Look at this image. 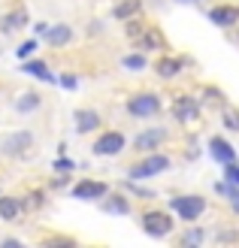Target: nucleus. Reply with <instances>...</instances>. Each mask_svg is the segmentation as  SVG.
<instances>
[{
	"instance_id": "1",
	"label": "nucleus",
	"mask_w": 239,
	"mask_h": 248,
	"mask_svg": "<svg viewBox=\"0 0 239 248\" xmlns=\"http://www.w3.org/2000/svg\"><path fill=\"white\" fill-rule=\"evenodd\" d=\"M170 206H173V212L179 215L182 221H188V224H191V221H197L200 215L206 212V200H203V197H197V194H188V197H173Z\"/></svg>"
},
{
	"instance_id": "2",
	"label": "nucleus",
	"mask_w": 239,
	"mask_h": 248,
	"mask_svg": "<svg viewBox=\"0 0 239 248\" xmlns=\"http://www.w3.org/2000/svg\"><path fill=\"white\" fill-rule=\"evenodd\" d=\"M173 224H175L173 215L158 212V209H155V212H145V215H143V230H145L152 239H163V236H170V233H173Z\"/></svg>"
},
{
	"instance_id": "3",
	"label": "nucleus",
	"mask_w": 239,
	"mask_h": 248,
	"mask_svg": "<svg viewBox=\"0 0 239 248\" xmlns=\"http://www.w3.org/2000/svg\"><path fill=\"white\" fill-rule=\"evenodd\" d=\"M127 112L133 118H152L160 112V97L158 94H136V97H130Z\"/></svg>"
},
{
	"instance_id": "4",
	"label": "nucleus",
	"mask_w": 239,
	"mask_h": 248,
	"mask_svg": "<svg viewBox=\"0 0 239 248\" xmlns=\"http://www.w3.org/2000/svg\"><path fill=\"white\" fill-rule=\"evenodd\" d=\"M167 167H170V157L152 152L145 160H140L136 167H130V179H152V176H158V172H163Z\"/></svg>"
},
{
	"instance_id": "5",
	"label": "nucleus",
	"mask_w": 239,
	"mask_h": 248,
	"mask_svg": "<svg viewBox=\"0 0 239 248\" xmlns=\"http://www.w3.org/2000/svg\"><path fill=\"white\" fill-rule=\"evenodd\" d=\"M124 133H118V130H106V133H100L97 136V142H94V155H100V157H112V155H118V152H124Z\"/></svg>"
},
{
	"instance_id": "6",
	"label": "nucleus",
	"mask_w": 239,
	"mask_h": 248,
	"mask_svg": "<svg viewBox=\"0 0 239 248\" xmlns=\"http://www.w3.org/2000/svg\"><path fill=\"white\" fill-rule=\"evenodd\" d=\"M209 21L218 24V28H233V24L239 21V6L233 3H218L209 9Z\"/></svg>"
},
{
	"instance_id": "7",
	"label": "nucleus",
	"mask_w": 239,
	"mask_h": 248,
	"mask_svg": "<svg viewBox=\"0 0 239 248\" xmlns=\"http://www.w3.org/2000/svg\"><path fill=\"white\" fill-rule=\"evenodd\" d=\"M209 155H212V160H218V164H233V160H236V148L224 140V136H212V140H209Z\"/></svg>"
},
{
	"instance_id": "8",
	"label": "nucleus",
	"mask_w": 239,
	"mask_h": 248,
	"mask_svg": "<svg viewBox=\"0 0 239 248\" xmlns=\"http://www.w3.org/2000/svg\"><path fill=\"white\" fill-rule=\"evenodd\" d=\"M163 140H167V130L163 127H148L133 140V145H136V152H155Z\"/></svg>"
},
{
	"instance_id": "9",
	"label": "nucleus",
	"mask_w": 239,
	"mask_h": 248,
	"mask_svg": "<svg viewBox=\"0 0 239 248\" xmlns=\"http://www.w3.org/2000/svg\"><path fill=\"white\" fill-rule=\"evenodd\" d=\"M106 185L103 182H91V179H85V182H79L76 188H73V197L76 200H103L106 197Z\"/></svg>"
},
{
	"instance_id": "10",
	"label": "nucleus",
	"mask_w": 239,
	"mask_h": 248,
	"mask_svg": "<svg viewBox=\"0 0 239 248\" xmlns=\"http://www.w3.org/2000/svg\"><path fill=\"white\" fill-rule=\"evenodd\" d=\"M73 40V28L70 24H55V28L46 31V43L48 46H67Z\"/></svg>"
},
{
	"instance_id": "11",
	"label": "nucleus",
	"mask_w": 239,
	"mask_h": 248,
	"mask_svg": "<svg viewBox=\"0 0 239 248\" xmlns=\"http://www.w3.org/2000/svg\"><path fill=\"white\" fill-rule=\"evenodd\" d=\"M100 127V115L94 112V109H79L76 112V130L79 133H91Z\"/></svg>"
},
{
	"instance_id": "12",
	"label": "nucleus",
	"mask_w": 239,
	"mask_h": 248,
	"mask_svg": "<svg viewBox=\"0 0 239 248\" xmlns=\"http://www.w3.org/2000/svg\"><path fill=\"white\" fill-rule=\"evenodd\" d=\"M21 70L28 73V76H36V79H43V82H58L52 73H48V67L43 64V61H24Z\"/></svg>"
},
{
	"instance_id": "13",
	"label": "nucleus",
	"mask_w": 239,
	"mask_h": 248,
	"mask_svg": "<svg viewBox=\"0 0 239 248\" xmlns=\"http://www.w3.org/2000/svg\"><path fill=\"white\" fill-rule=\"evenodd\" d=\"M31 142H33L31 133H16V136H9V140L3 142V152H6V155H18V152H24Z\"/></svg>"
},
{
	"instance_id": "14",
	"label": "nucleus",
	"mask_w": 239,
	"mask_h": 248,
	"mask_svg": "<svg viewBox=\"0 0 239 248\" xmlns=\"http://www.w3.org/2000/svg\"><path fill=\"white\" fill-rule=\"evenodd\" d=\"M155 70H158V76H163V79H173L175 73L182 70V61H175V58H167L163 55L158 64H155Z\"/></svg>"
},
{
	"instance_id": "15",
	"label": "nucleus",
	"mask_w": 239,
	"mask_h": 248,
	"mask_svg": "<svg viewBox=\"0 0 239 248\" xmlns=\"http://www.w3.org/2000/svg\"><path fill=\"white\" fill-rule=\"evenodd\" d=\"M173 115L179 118V121H194L197 118V103L194 100H179L173 106Z\"/></svg>"
},
{
	"instance_id": "16",
	"label": "nucleus",
	"mask_w": 239,
	"mask_h": 248,
	"mask_svg": "<svg viewBox=\"0 0 239 248\" xmlns=\"http://www.w3.org/2000/svg\"><path fill=\"white\" fill-rule=\"evenodd\" d=\"M24 21H28V12L18 9V12H12V16H6V18H0V31H3V33H12L16 28H21Z\"/></svg>"
},
{
	"instance_id": "17",
	"label": "nucleus",
	"mask_w": 239,
	"mask_h": 248,
	"mask_svg": "<svg viewBox=\"0 0 239 248\" xmlns=\"http://www.w3.org/2000/svg\"><path fill=\"white\" fill-rule=\"evenodd\" d=\"M36 106H40V94L31 91V94H21V97H18V106H16V109H18V112H33Z\"/></svg>"
},
{
	"instance_id": "18",
	"label": "nucleus",
	"mask_w": 239,
	"mask_h": 248,
	"mask_svg": "<svg viewBox=\"0 0 239 248\" xmlns=\"http://www.w3.org/2000/svg\"><path fill=\"white\" fill-rule=\"evenodd\" d=\"M18 209H21L18 200H12V197H3V200H0V218H6V221H9V218H16V215H18Z\"/></svg>"
},
{
	"instance_id": "19",
	"label": "nucleus",
	"mask_w": 239,
	"mask_h": 248,
	"mask_svg": "<svg viewBox=\"0 0 239 248\" xmlns=\"http://www.w3.org/2000/svg\"><path fill=\"white\" fill-rule=\"evenodd\" d=\"M103 209H106V212H115V215H127L130 212V203L124 200V197H112V203H106Z\"/></svg>"
},
{
	"instance_id": "20",
	"label": "nucleus",
	"mask_w": 239,
	"mask_h": 248,
	"mask_svg": "<svg viewBox=\"0 0 239 248\" xmlns=\"http://www.w3.org/2000/svg\"><path fill=\"white\" fill-rule=\"evenodd\" d=\"M136 12H140V3H136V0H124L115 9V18H127V16H136Z\"/></svg>"
},
{
	"instance_id": "21",
	"label": "nucleus",
	"mask_w": 239,
	"mask_h": 248,
	"mask_svg": "<svg viewBox=\"0 0 239 248\" xmlns=\"http://www.w3.org/2000/svg\"><path fill=\"white\" fill-rule=\"evenodd\" d=\"M224 179H227V185H236L239 188V164L233 160V164H224Z\"/></svg>"
},
{
	"instance_id": "22",
	"label": "nucleus",
	"mask_w": 239,
	"mask_h": 248,
	"mask_svg": "<svg viewBox=\"0 0 239 248\" xmlns=\"http://www.w3.org/2000/svg\"><path fill=\"white\" fill-rule=\"evenodd\" d=\"M121 64L127 67V70H143V67H145V55H127Z\"/></svg>"
},
{
	"instance_id": "23",
	"label": "nucleus",
	"mask_w": 239,
	"mask_h": 248,
	"mask_svg": "<svg viewBox=\"0 0 239 248\" xmlns=\"http://www.w3.org/2000/svg\"><path fill=\"white\" fill-rule=\"evenodd\" d=\"M33 52H36V40H28V43H21V46H18V58H21V61H28Z\"/></svg>"
},
{
	"instance_id": "24",
	"label": "nucleus",
	"mask_w": 239,
	"mask_h": 248,
	"mask_svg": "<svg viewBox=\"0 0 239 248\" xmlns=\"http://www.w3.org/2000/svg\"><path fill=\"white\" fill-rule=\"evenodd\" d=\"M224 194L230 197V209L239 215V188H236V185H227V191H224Z\"/></svg>"
},
{
	"instance_id": "25",
	"label": "nucleus",
	"mask_w": 239,
	"mask_h": 248,
	"mask_svg": "<svg viewBox=\"0 0 239 248\" xmlns=\"http://www.w3.org/2000/svg\"><path fill=\"white\" fill-rule=\"evenodd\" d=\"M206 239V233L203 230H191V233H185V245H200Z\"/></svg>"
},
{
	"instance_id": "26",
	"label": "nucleus",
	"mask_w": 239,
	"mask_h": 248,
	"mask_svg": "<svg viewBox=\"0 0 239 248\" xmlns=\"http://www.w3.org/2000/svg\"><path fill=\"white\" fill-rule=\"evenodd\" d=\"M224 124H227V130H239V112H224Z\"/></svg>"
},
{
	"instance_id": "27",
	"label": "nucleus",
	"mask_w": 239,
	"mask_h": 248,
	"mask_svg": "<svg viewBox=\"0 0 239 248\" xmlns=\"http://www.w3.org/2000/svg\"><path fill=\"white\" fill-rule=\"evenodd\" d=\"M58 82H61V85H64V88H67V91H73V88H76V85H79V82H76V76H67V73H64V76H61Z\"/></svg>"
},
{
	"instance_id": "28",
	"label": "nucleus",
	"mask_w": 239,
	"mask_h": 248,
	"mask_svg": "<svg viewBox=\"0 0 239 248\" xmlns=\"http://www.w3.org/2000/svg\"><path fill=\"white\" fill-rule=\"evenodd\" d=\"M55 167H58V170H73V164H70V160H58Z\"/></svg>"
},
{
	"instance_id": "29",
	"label": "nucleus",
	"mask_w": 239,
	"mask_h": 248,
	"mask_svg": "<svg viewBox=\"0 0 239 248\" xmlns=\"http://www.w3.org/2000/svg\"><path fill=\"white\" fill-rule=\"evenodd\" d=\"M179 3H185V0H179Z\"/></svg>"
}]
</instances>
